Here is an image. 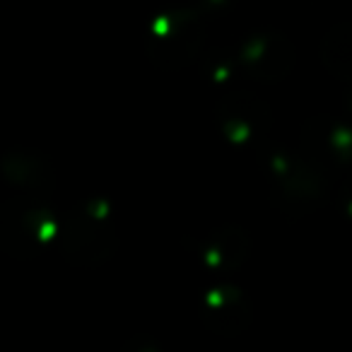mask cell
Segmentation results:
<instances>
[{"mask_svg": "<svg viewBox=\"0 0 352 352\" xmlns=\"http://www.w3.org/2000/svg\"><path fill=\"white\" fill-rule=\"evenodd\" d=\"M326 63L340 78H352V25L333 30L326 39Z\"/></svg>", "mask_w": 352, "mask_h": 352, "instance_id": "1", "label": "cell"}]
</instances>
